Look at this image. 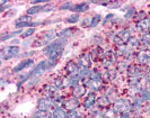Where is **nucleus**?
I'll return each instance as SVG.
<instances>
[{
  "instance_id": "1",
  "label": "nucleus",
  "mask_w": 150,
  "mask_h": 118,
  "mask_svg": "<svg viewBox=\"0 0 150 118\" xmlns=\"http://www.w3.org/2000/svg\"><path fill=\"white\" fill-rule=\"evenodd\" d=\"M132 101L129 98H120L116 99L112 105V112L114 115H122L124 112L131 111Z\"/></svg>"
},
{
  "instance_id": "2",
  "label": "nucleus",
  "mask_w": 150,
  "mask_h": 118,
  "mask_svg": "<svg viewBox=\"0 0 150 118\" xmlns=\"http://www.w3.org/2000/svg\"><path fill=\"white\" fill-rule=\"evenodd\" d=\"M21 55V48L19 46L17 45H7V46H4L0 51V58L2 61H9L11 59H15L18 58Z\"/></svg>"
},
{
  "instance_id": "3",
  "label": "nucleus",
  "mask_w": 150,
  "mask_h": 118,
  "mask_svg": "<svg viewBox=\"0 0 150 118\" xmlns=\"http://www.w3.org/2000/svg\"><path fill=\"white\" fill-rule=\"evenodd\" d=\"M67 41L68 39L59 38V37H58L57 39H54L50 44H47L46 46H44V48H43V54L46 55V56H49L52 52L57 51V50H59V48H63L66 43H67Z\"/></svg>"
},
{
  "instance_id": "4",
  "label": "nucleus",
  "mask_w": 150,
  "mask_h": 118,
  "mask_svg": "<svg viewBox=\"0 0 150 118\" xmlns=\"http://www.w3.org/2000/svg\"><path fill=\"white\" fill-rule=\"evenodd\" d=\"M55 37H58V33H57V30L55 29H49L44 32L42 35H41V39H38V41H35V43H38L36 45H34V46H43V45H46L50 44L51 42L54 41V38Z\"/></svg>"
},
{
  "instance_id": "5",
  "label": "nucleus",
  "mask_w": 150,
  "mask_h": 118,
  "mask_svg": "<svg viewBox=\"0 0 150 118\" xmlns=\"http://www.w3.org/2000/svg\"><path fill=\"white\" fill-rule=\"evenodd\" d=\"M76 62H77L78 67H80V69H91L94 60H93V56H91L90 52H83V53H81L77 58Z\"/></svg>"
},
{
  "instance_id": "6",
  "label": "nucleus",
  "mask_w": 150,
  "mask_h": 118,
  "mask_svg": "<svg viewBox=\"0 0 150 118\" xmlns=\"http://www.w3.org/2000/svg\"><path fill=\"white\" fill-rule=\"evenodd\" d=\"M135 61L137 64L142 65V67H147L150 63V51L148 50H139L135 53Z\"/></svg>"
},
{
  "instance_id": "7",
  "label": "nucleus",
  "mask_w": 150,
  "mask_h": 118,
  "mask_svg": "<svg viewBox=\"0 0 150 118\" xmlns=\"http://www.w3.org/2000/svg\"><path fill=\"white\" fill-rule=\"evenodd\" d=\"M96 103H97V97H96V93H95V92H91V91H89V92L86 95L85 99H83V108L85 109V110L89 111L90 109H93V108L95 107Z\"/></svg>"
},
{
  "instance_id": "8",
  "label": "nucleus",
  "mask_w": 150,
  "mask_h": 118,
  "mask_svg": "<svg viewBox=\"0 0 150 118\" xmlns=\"http://www.w3.org/2000/svg\"><path fill=\"white\" fill-rule=\"evenodd\" d=\"M83 84L87 89H89V91L95 92V93L104 88V82L94 81V80H90V79H86V80L83 82Z\"/></svg>"
},
{
  "instance_id": "9",
  "label": "nucleus",
  "mask_w": 150,
  "mask_h": 118,
  "mask_svg": "<svg viewBox=\"0 0 150 118\" xmlns=\"http://www.w3.org/2000/svg\"><path fill=\"white\" fill-rule=\"evenodd\" d=\"M62 107H64L68 111L69 110H77L80 107V100L76 97H69L68 99L64 100V103L62 105Z\"/></svg>"
},
{
  "instance_id": "10",
  "label": "nucleus",
  "mask_w": 150,
  "mask_h": 118,
  "mask_svg": "<svg viewBox=\"0 0 150 118\" xmlns=\"http://www.w3.org/2000/svg\"><path fill=\"white\" fill-rule=\"evenodd\" d=\"M33 65H34V60H33V59L23 60V61H21V62H19L17 65H15V67H13V73H14V74L19 73V72L24 71L25 69H28V67H33Z\"/></svg>"
},
{
  "instance_id": "11",
  "label": "nucleus",
  "mask_w": 150,
  "mask_h": 118,
  "mask_svg": "<svg viewBox=\"0 0 150 118\" xmlns=\"http://www.w3.org/2000/svg\"><path fill=\"white\" fill-rule=\"evenodd\" d=\"M52 107H54V103H53L52 99L51 98H40L38 100V109L42 111H47L50 110Z\"/></svg>"
},
{
  "instance_id": "12",
  "label": "nucleus",
  "mask_w": 150,
  "mask_h": 118,
  "mask_svg": "<svg viewBox=\"0 0 150 118\" xmlns=\"http://www.w3.org/2000/svg\"><path fill=\"white\" fill-rule=\"evenodd\" d=\"M81 83V78L79 77V74H72V75H68L66 78L64 82V88H75L78 84Z\"/></svg>"
},
{
  "instance_id": "13",
  "label": "nucleus",
  "mask_w": 150,
  "mask_h": 118,
  "mask_svg": "<svg viewBox=\"0 0 150 118\" xmlns=\"http://www.w3.org/2000/svg\"><path fill=\"white\" fill-rule=\"evenodd\" d=\"M117 75H119V72H117V70L114 69V67L108 69V70H105L104 73H103V82L108 83V82L114 81V80L117 79Z\"/></svg>"
},
{
  "instance_id": "14",
  "label": "nucleus",
  "mask_w": 150,
  "mask_h": 118,
  "mask_svg": "<svg viewBox=\"0 0 150 118\" xmlns=\"http://www.w3.org/2000/svg\"><path fill=\"white\" fill-rule=\"evenodd\" d=\"M135 27V32L137 33H141V34H143V33H148L150 30V18H146V19H143L142 22H137L134 25Z\"/></svg>"
},
{
  "instance_id": "15",
  "label": "nucleus",
  "mask_w": 150,
  "mask_h": 118,
  "mask_svg": "<svg viewBox=\"0 0 150 118\" xmlns=\"http://www.w3.org/2000/svg\"><path fill=\"white\" fill-rule=\"evenodd\" d=\"M64 70L69 75H72V74H78L79 71H80V67H78L77 62L76 61H72V60H69L66 65H64Z\"/></svg>"
},
{
  "instance_id": "16",
  "label": "nucleus",
  "mask_w": 150,
  "mask_h": 118,
  "mask_svg": "<svg viewBox=\"0 0 150 118\" xmlns=\"http://www.w3.org/2000/svg\"><path fill=\"white\" fill-rule=\"evenodd\" d=\"M97 107L98 109H106V108H110L112 107L111 106V98L106 95H103V96L98 97L97 98Z\"/></svg>"
},
{
  "instance_id": "17",
  "label": "nucleus",
  "mask_w": 150,
  "mask_h": 118,
  "mask_svg": "<svg viewBox=\"0 0 150 118\" xmlns=\"http://www.w3.org/2000/svg\"><path fill=\"white\" fill-rule=\"evenodd\" d=\"M90 9V4L89 2H79V4H77L74 6V8L71 9V11L74 13V14H83V13H86V11H88Z\"/></svg>"
},
{
  "instance_id": "18",
  "label": "nucleus",
  "mask_w": 150,
  "mask_h": 118,
  "mask_svg": "<svg viewBox=\"0 0 150 118\" xmlns=\"http://www.w3.org/2000/svg\"><path fill=\"white\" fill-rule=\"evenodd\" d=\"M132 34H133V33L131 32L130 28H123V29L119 30V32L116 33V36L119 37L124 44H127V43L129 42V39L133 36Z\"/></svg>"
},
{
  "instance_id": "19",
  "label": "nucleus",
  "mask_w": 150,
  "mask_h": 118,
  "mask_svg": "<svg viewBox=\"0 0 150 118\" xmlns=\"http://www.w3.org/2000/svg\"><path fill=\"white\" fill-rule=\"evenodd\" d=\"M87 93H88L87 92V88L83 86V83L78 84L77 87H75V88L72 89V96L78 98V99H80L81 97H85Z\"/></svg>"
},
{
  "instance_id": "20",
  "label": "nucleus",
  "mask_w": 150,
  "mask_h": 118,
  "mask_svg": "<svg viewBox=\"0 0 150 118\" xmlns=\"http://www.w3.org/2000/svg\"><path fill=\"white\" fill-rule=\"evenodd\" d=\"M51 117L53 118H67L68 117V110L64 107H55L51 112Z\"/></svg>"
},
{
  "instance_id": "21",
  "label": "nucleus",
  "mask_w": 150,
  "mask_h": 118,
  "mask_svg": "<svg viewBox=\"0 0 150 118\" xmlns=\"http://www.w3.org/2000/svg\"><path fill=\"white\" fill-rule=\"evenodd\" d=\"M127 46H128V48L130 50V51L134 52L135 50L140 48V39H139L138 37L132 36L130 39H129L128 43H127Z\"/></svg>"
},
{
  "instance_id": "22",
  "label": "nucleus",
  "mask_w": 150,
  "mask_h": 118,
  "mask_svg": "<svg viewBox=\"0 0 150 118\" xmlns=\"http://www.w3.org/2000/svg\"><path fill=\"white\" fill-rule=\"evenodd\" d=\"M19 34H21V35L23 34L22 29H16V30H14V32H10V33H5V34L1 35L0 41H1V42H6V41H8V39H11V38L17 37Z\"/></svg>"
},
{
  "instance_id": "23",
  "label": "nucleus",
  "mask_w": 150,
  "mask_h": 118,
  "mask_svg": "<svg viewBox=\"0 0 150 118\" xmlns=\"http://www.w3.org/2000/svg\"><path fill=\"white\" fill-rule=\"evenodd\" d=\"M74 33H75V29L71 28V27H67V28H63L62 30H60L58 33V37L59 38H64V39H68L69 37L74 36Z\"/></svg>"
},
{
  "instance_id": "24",
  "label": "nucleus",
  "mask_w": 150,
  "mask_h": 118,
  "mask_svg": "<svg viewBox=\"0 0 150 118\" xmlns=\"http://www.w3.org/2000/svg\"><path fill=\"white\" fill-rule=\"evenodd\" d=\"M88 79L90 80H94V81H99L103 82V73H100V71L97 69H91V72Z\"/></svg>"
},
{
  "instance_id": "25",
  "label": "nucleus",
  "mask_w": 150,
  "mask_h": 118,
  "mask_svg": "<svg viewBox=\"0 0 150 118\" xmlns=\"http://www.w3.org/2000/svg\"><path fill=\"white\" fill-rule=\"evenodd\" d=\"M130 62L127 61V60H123V61H120L119 63H117V65H116V70H117V72L119 73H123V72H127L128 71L129 67H130Z\"/></svg>"
},
{
  "instance_id": "26",
  "label": "nucleus",
  "mask_w": 150,
  "mask_h": 118,
  "mask_svg": "<svg viewBox=\"0 0 150 118\" xmlns=\"http://www.w3.org/2000/svg\"><path fill=\"white\" fill-rule=\"evenodd\" d=\"M43 11V6H32L26 10V15L33 16V15H38L40 13Z\"/></svg>"
},
{
  "instance_id": "27",
  "label": "nucleus",
  "mask_w": 150,
  "mask_h": 118,
  "mask_svg": "<svg viewBox=\"0 0 150 118\" xmlns=\"http://www.w3.org/2000/svg\"><path fill=\"white\" fill-rule=\"evenodd\" d=\"M137 9L135 7H129L127 9V11L124 13V19H127V20H130V19H132V18H135V15H137Z\"/></svg>"
},
{
  "instance_id": "28",
  "label": "nucleus",
  "mask_w": 150,
  "mask_h": 118,
  "mask_svg": "<svg viewBox=\"0 0 150 118\" xmlns=\"http://www.w3.org/2000/svg\"><path fill=\"white\" fill-rule=\"evenodd\" d=\"M62 54H63V48H59V50H57V51L52 52V53L47 56V59L52 60V61H57V62H58V61L61 59Z\"/></svg>"
},
{
  "instance_id": "29",
  "label": "nucleus",
  "mask_w": 150,
  "mask_h": 118,
  "mask_svg": "<svg viewBox=\"0 0 150 118\" xmlns=\"http://www.w3.org/2000/svg\"><path fill=\"white\" fill-rule=\"evenodd\" d=\"M102 19H103V17H102V15H99V14H96V15L93 16L91 17V22H90V28L97 27L100 22H103Z\"/></svg>"
},
{
  "instance_id": "30",
  "label": "nucleus",
  "mask_w": 150,
  "mask_h": 118,
  "mask_svg": "<svg viewBox=\"0 0 150 118\" xmlns=\"http://www.w3.org/2000/svg\"><path fill=\"white\" fill-rule=\"evenodd\" d=\"M66 22H67L68 24H71V25L77 24V22H80V16L78 15V14H72V15L68 16Z\"/></svg>"
},
{
  "instance_id": "31",
  "label": "nucleus",
  "mask_w": 150,
  "mask_h": 118,
  "mask_svg": "<svg viewBox=\"0 0 150 118\" xmlns=\"http://www.w3.org/2000/svg\"><path fill=\"white\" fill-rule=\"evenodd\" d=\"M114 64H115V62H114V61H112V60H108V59H104L102 62H100V67H103L104 70L112 69Z\"/></svg>"
},
{
  "instance_id": "32",
  "label": "nucleus",
  "mask_w": 150,
  "mask_h": 118,
  "mask_svg": "<svg viewBox=\"0 0 150 118\" xmlns=\"http://www.w3.org/2000/svg\"><path fill=\"white\" fill-rule=\"evenodd\" d=\"M26 22H32V16H27V15L19 16L15 20V24H26Z\"/></svg>"
},
{
  "instance_id": "33",
  "label": "nucleus",
  "mask_w": 150,
  "mask_h": 118,
  "mask_svg": "<svg viewBox=\"0 0 150 118\" xmlns=\"http://www.w3.org/2000/svg\"><path fill=\"white\" fill-rule=\"evenodd\" d=\"M51 115H49L46 111H42V110H36L34 111V114L32 115V118H49Z\"/></svg>"
},
{
  "instance_id": "34",
  "label": "nucleus",
  "mask_w": 150,
  "mask_h": 118,
  "mask_svg": "<svg viewBox=\"0 0 150 118\" xmlns=\"http://www.w3.org/2000/svg\"><path fill=\"white\" fill-rule=\"evenodd\" d=\"M75 6V4L72 2V1H66V2H63V4H61V6L59 7L60 10H71L72 8Z\"/></svg>"
},
{
  "instance_id": "35",
  "label": "nucleus",
  "mask_w": 150,
  "mask_h": 118,
  "mask_svg": "<svg viewBox=\"0 0 150 118\" xmlns=\"http://www.w3.org/2000/svg\"><path fill=\"white\" fill-rule=\"evenodd\" d=\"M36 32V28H27L26 30L23 32V34L21 35L22 38H30V36H33Z\"/></svg>"
},
{
  "instance_id": "36",
  "label": "nucleus",
  "mask_w": 150,
  "mask_h": 118,
  "mask_svg": "<svg viewBox=\"0 0 150 118\" xmlns=\"http://www.w3.org/2000/svg\"><path fill=\"white\" fill-rule=\"evenodd\" d=\"M55 10V5L52 2H47L43 5V13H52Z\"/></svg>"
},
{
  "instance_id": "37",
  "label": "nucleus",
  "mask_w": 150,
  "mask_h": 118,
  "mask_svg": "<svg viewBox=\"0 0 150 118\" xmlns=\"http://www.w3.org/2000/svg\"><path fill=\"white\" fill-rule=\"evenodd\" d=\"M147 17H146V11L144 10H140V11H138L137 13V15H135V20H137V22H142L143 19H146Z\"/></svg>"
},
{
  "instance_id": "38",
  "label": "nucleus",
  "mask_w": 150,
  "mask_h": 118,
  "mask_svg": "<svg viewBox=\"0 0 150 118\" xmlns=\"http://www.w3.org/2000/svg\"><path fill=\"white\" fill-rule=\"evenodd\" d=\"M90 22H91L90 17H85L83 19L80 20V26L81 27H90Z\"/></svg>"
},
{
  "instance_id": "39",
  "label": "nucleus",
  "mask_w": 150,
  "mask_h": 118,
  "mask_svg": "<svg viewBox=\"0 0 150 118\" xmlns=\"http://www.w3.org/2000/svg\"><path fill=\"white\" fill-rule=\"evenodd\" d=\"M38 82H40V78H32L30 81L27 82V86H28L30 88H34Z\"/></svg>"
},
{
  "instance_id": "40",
  "label": "nucleus",
  "mask_w": 150,
  "mask_h": 118,
  "mask_svg": "<svg viewBox=\"0 0 150 118\" xmlns=\"http://www.w3.org/2000/svg\"><path fill=\"white\" fill-rule=\"evenodd\" d=\"M121 5H122V1H110L108 8H111V9H117V8L121 7Z\"/></svg>"
},
{
  "instance_id": "41",
  "label": "nucleus",
  "mask_w": 150,
  "mask_h": 118,
  "mask_svg": "<svg viewBox=\"0 0 150 118\" xmlns=\"http://www.w3.org/2000/svg\"><path fill=\"white\" fill-rule=\"evenodd\" d=\"M106 115H104L103 111H97L96 114H93V115H89V118H105Z\"/></svg>"
},
{
  "instance_id": "42",
  "label": "nucleus",
  "mask_w": 150,
  "mask_h": 118,
  "mask_svg": "<svg viewBox=\"0 0 150 118\" xmlns=\"http://www.w3.org/2000/svg\"><path fill=\"white\" fill-rule=\"evenodd\" d=\"M47 2H50V1H45V0H33V1H30V4L33 5V6H40V5H42V4H47Z\"/></svg>"
},
{
  "instance_id": "43",
  "label": "nucleus",
  "mask_w": 150,
  "mask_h": 118,
  "mask_svg": "<svg viewBox=\"0 0 150 118\" xmlns=\"http://www.w3.org/2000/svg\"><path fill=\"white\" fill-rule=\"evenodd\" d=\"M78 115H80L77 110H69L68 111V117L67 118H76Z\"/></svg>"
},
{
  "instance_id": "44",
  "label": "nucleus",
  "mask_w": 150,
  "mask_h": 118,
  "mask_svg": "<svg viewBox=\"0 0 150 118\" xmlns=\"http://www.w3.org/2000/svg\"><path fill=\"white\" fill-rule=\"evenodd\" d=\"M112 19H114V15L113 14H108V15L105 16V18H104V20H103V25H106L108 22H111Z\"/></svg>"
},
{
  "instance_id": "45",
  "label": "nucleus",
  "mask_w": 150,
  "mask_h": 118,
  "mask_svg": "<svg viewBox=\"0 0 150 118\" xmlns=\"http://www.w3.org/2000/svg\"><path fill=\"white\" fill-rule=\"evenodd\" d=\"M34 55V51H30V52H27V53H22L19 56L21 58H27V59H30V56H33Z\"/></svg>"
},
{
  "instance_id": "46",
  "label": "nucleus",
  "mask_w": 150,
  "mask_h": 118,
  "mask_svg": "<svg viewBox=\"0 0 150 118\" xmlns=\"http://www.w3.org/2000/svg\"><path fill=\"white\" fill-rule=\"evenodd\" d=\"M11 8V5L9 4V2H7L6 5H4V6H0V13H4L5 10H7V9H10Z\"/></svg>"
},
{
  "instance_id": "47",
  "label": "nucleus",
  "mask_w": 150,
  "mask_h": 118,
  "mask_svg": "<svg viewBox=\"0 0 150 118\" xmlns=\"http://www.w3.org/2000/svg\"><path fill=\"white\" fill-rule=\"evenodd\" d=\"M131 112L129 111V112H124V114H122V115H120V117L119 118H131Z\"/></svg>"
},
{
  "instance_id": "48",
  "label": "nucleus",
  "mask_w": 150,
  "mask_h": 118,
  "mask_svg": "<svg viewBox=\"0 0 150 118\" xmlns=\"http://www.w3.org/2000/svg\"><path fill=\"white\" fill-rule=\"evenodd\" d=\"M19 43H21L19 39H13L11 43H10V45H16V46H17V44H19Z\"/></svg>"
},
{
  "instance_id": "49",
  "label": "nucleus",
  "mask_w": 150,
  "mask_h": 118,
  "mask_svg": "<svg viewBox=\"0 0 150 118\" xmlns=\"http://www.w3.org/2000/svg\"><path fill=\"white\" fill-rule=\"evenodd\" d=\"M144 80H146V83H147L148 86H150V73L146 77V79H144Z\"/></svg>"
},
{
  "instance_id": "50",
  "label": "nucleus",
  "mask_w": 150,
  "mask_h": 118,
  "mask_svg": "<svg viewBox=\"0 0 150 118\" xmlns=\"http://www.w3.org/2000/svg\"><path fill=\"white\" fill-rule=\"evenodd\" d=\"M144 112H147V114H150V103L146 106V108H144Z\"/></svg>"
},
{
  "instance_id": "51",
  "label": "nucleus",
  "mask_w": 150,
  "mask_h": 118,
  "mask_svg": "<svg viewBox=\"0 0 150 118\" xmlns=\"http://www.w3.org/2000/svg\"><path fill=\"white\" fill-rule=\"evenodd\" d=\"M76 118H85V117H83V115H78V116H77Z\"/></svg>"
},
{
  "instance_id": "52",
  "label": "nucleus",
  "mask_w": 150,
  "mask_h": 118,
  "mask_svg": "<svg viewBox=\"0 0 150 118\" xmlns=\"http://www.w3.org/2000/svg\"><path fill=\"white\" fill-rule=\"evenodd\" d=\"M105 118H112V117H108V115H106V116H105Z\"/></svg>"
},
{
  "instance_id": "53",
  "label": "nucleus",
  "mask_w": 150,
  "mask_h": 118,
  "mask_svg": "<svg viewBox=\"0 0 150 118\" xmlns=\"http://www.w3.org/2000/svg\"><path fill=\"white\" fill-rule=\"evenodd\" d=\"M148 67H149V70H150V63H149V65H148Z\"/></svg>"
},
{
  "instance_id": "54",
  "label": "nucleus",
  "mask_w": 150,
  "mask_h": 118,
  "mask_svg": "<svg viewBox=\"0 0 150 118\" xmlns=\"http://www.w3.org/2000/svg\"><path fill=\"white\" fill-rule=\"evenodd\" d=\"M49 118H53V117H51V116H50V117H49Z\"/></svg>"
},
{
  "instance_id": "55",
  "label": "nucleus",
  "mask_w": 150,
  "mask_h": 118,
  "mask_svg": "<svg viewBox=\"0 0 150 118\" xmlns=\"http://www.w3.org/2000/svg\"><path fill=\"white\" fill-rule=\"evenodd\" d=\"M149 33H150V30H149Z\"/></svg>"
},
{
  "instance_id": "56",
  "label": "nucleus",
  "mask_w": 150,
  "mask_h": 118,
  "mask_svg": "<svg viewBox=\"0 0 150 118\" xmlns=\"http://www.w3.org/2000/svg\"><path fill=\"white\" fill-rule=\"evenodd\" d=\"M149 118H150V117H149Z\"/></svg>"
}]
</instances>
